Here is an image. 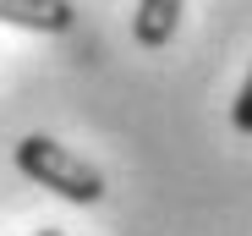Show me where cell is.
<instances>
[{
  "label": "cell",
  "instance_id": "obj_1",
  "mask_svg": "<svg viewBox=\"0 0 252 236\" xmlns=\"http://www.w3.org/2000/svg\"><path fill=\"white\" fill-rule=\"evenodd\" d=\"M17 170L28 181H38V187H50L66 203H99L104 198V170L94 160H82V154H71L66 143L44 137V132L17 143Z\"/></svg>",
  "mask_w": 252,
  "mask_h": 236
},
{
  "label": "cell",
  "instance_id": "obj_2",
  "mask_svg": "<svg viewBox=\"0 0 252 236\" xmlns=\"http://www.w3.org/2000/svg\"><path fill=\"white\" fill-rule=\"evenodd\" d=\"M0 22L28 33H66L77 22L71 0H0Z\"/></svg>",
  "mask_w": 252,
  "mask_h": 236
},
{
  "label": "cell",
  "instance_id": "obj_3",
  "mask_svg": "<svg viewBox=\"0 0 252 236\" xmlns=\"http://www.w3.org/2000/svg\"><path fill=\"white\" fill-rule=\"evenodd\" d=\"M187 0H137V17H132V38L143 50H164L181 28Z\"/></svg>",
  "mask_w": 252,
  "mask_h": 236
},
{
  "label": "cell",
  "instance_id": "obj_4",
  "mask_svg": "<svg viewBox=\"0 0 252 236\" xmlns=\"http://www.w3.org/2000/svg\"><path fill=\"white\" fill-rule=\"evenodd\" d=\"M230 127H236L241 137H252V66H247L241 94H236V104H230Z\"/></svg>",
  "mask_w": 252,
  "mask_h": 236
},
{
  "label": "cell",
  "instance_id": "obj_5",
  "mask_svg": "<svg viewBox=\"0 0 252 236\" xmlns=\"http://www.w3.org/2000/svg\"><path fill=\"white\" fill-rule=\"evenodd\" d=\"M33 236H66V231H55V225H44V231H33Z\"/></svg>",
  "mask_w": 252,
  "mask_h": 236
}]
</instances>
